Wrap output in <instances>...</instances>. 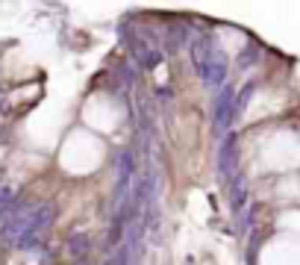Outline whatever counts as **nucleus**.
<instances>
[{
    "instance_id": "1",
    "label": "nucleus",
    "mask_w": 300,
    "mask_h": 265,
    "mask_svg": "<svg viewBox=\"0 0 300 265\" xmlns=\"http://www.w3.org/2000/svg\"><path fill=\"white\" fill-rule=\"evenodd\" d=\"M200 80H203L206 89H221L224 80H227V53L221 50V45L209 50V56H206V65L203 71H200Z\"/></svg>"
},
{
    "instance_id": "2",
    "label": "nucleus",
    "mask_w": 300,
    "mask_h": 265,
    "mask_svg": "<svg viewBox=\"0 0 300 265\" xmlns=\"http://www.w3.org/2000/svg\"><path fill=\"white\" fill-rule=\"evenodd\" d=\"M233 100H236L233 85H221L215 97V106H212V124H215L218 136H224L229 130V124H233Z\"/></svg>"
},
{
    "instance_id": "3",
    "label": "nucleus",
    "mask_w": 300,
    "mask_h": 265,
    "mask_svg": "<svg viewBox=\"0 0 300 265\" xmlns=\"http://www.w3.org/2000/svg\"><path fill=\"white\" fill-rule=\"evenodd\" d=\"M236 168H239V136L233 132L224 139V145L218 150V174L224 180H233L236 177Z\"/></svg>"
},
{
    "instance_id": "4",
    "label": "nucleus",
    "mask_w": 300,
    "mask_h": 265,
    "mask_svg": "<svg viewBox=\"0 0 300 265\" xmlns=\"http://www.w3.org/2000/svg\"><path fill=\"white\" fill-rule=\"evenodd\" d=\"M244 206H247V180L236 174V177L229 180V209H233L236 215H241Z\"/></svg>"
},
{
    "instance_id": "5",
    "label": "nucleus",
    "mask_w": 300,
    "mask_h": 265,
    "mask_svg": "<svg viewBox=\"0 0 300 265\" xmlns=\"http://www.w3.org/2000/svg\"><path fill=\"white\" fill-rule=\"evenodd\" d=\"M182 45H192V27L186 24V21H177V24L168 27V38H165V48L174 53V50H180Z\"/></svg>"
},
{
    "instance_id": "6",
    "label": "nucleus",
    "mask_w": 300,
    "mask_h": 265,
    "mask_svg": "<svg viewBox=\"0 0 300 265\" xmlns=\"http://www.w3.org/2000/svg\"><path fill=\"white\" fill-rule=\"evenodd\" d=\"M88 245H91V239H88V233H71L68 236V241H65V251H68V256H74L77 262L80 259H85V251H88Z\"/></svg>"
},
{
    "instance_id": "7",
    "label": "nucleus",
    "mask_w": 300,
    "mask_h": 265,
    "mask_svg": "<svg viewBox=\"0 0 300 265\" xmlns=\"http://www.w3.org/2000/svg\"><path fill=\"white\" fill-rule=\"evenodd\" d=\"M253 92H256V83H244L241 85V92L236 95V100H233V121L244 115V109H247V103H250Z\"/></svg>"
},
{
    "instance_id": "8",
    "label": "nucleus",
    "mask_w": 300,
    "mask_h": 265,
    "mask_svg": "<svg viewBox=\"0 0 300 265\" xmlns=\"http://www.w3.org/2000/svg\"><path fill=\"white\" fill-rule=\"evenodd\" d=\"M162 59H165V53H162V50L147 48V50H144V56L135 62V65H139L142 71H153V68H159V65H162Z\"/></svg>"
},
{
    "instance_id": "9",
    "label": "nucleus",
    "mask_w": 300,
    "mask_h": 265,
    "mask_svg": "<svg viewBox=\"0 0 300 265\" xmlns=\"http://www.w3.org/2000/svg\"><path fill=\"white\" fill-rule=\"evenodd\" d=\"M256 59H259V48H256V45H250V48H244L239 53V68L241 71H244V68H253V65H256Z\"/></svg>"
},
{
    "instance_id": "10",
    "label": "nucleus",
    "mask_w": 300,
    "mask_h": 265,
    "mask_svg": "<svg viewBox=\"0 0 300 265\" xmlns=\"http://www.w3.org/2000/svg\"><path fill=\"white\" fill-rule=\"evenodd\" d=\"M106 265H132V251L127 248V245H118V251L109 256Z\"/></svg>"
},
{
    "instance_id": "11",
    "label": "nucleus",
    "mask_w": 300,
    "mask_h": 265,
    "mask_svg": "<svg viewBox=\"0 0 300 265\" xmlns=\"http://www.w3.org/2000/svg\"><path fill=\"white\" fill-rule=\"evenodd\" d=\"M15 201H18V197H15L12 186H0V215H3V212H9Z\"/></svg>"
},
{
    "instance_id": "12",
    "label": "nucleus",
    "mask_w": 300,
    "mask_h": 265,
    "mask_svg": "<svg viewBox=\"0 0 300 265\" xmlns=\"http://www.w3.org/2000/svg\"><path fill=\"white\" fill-rule=\"evenodd\" d=\"M77 265H88V262H85V259H80V262H77Z\"/></svg>"
},
{
    "instance_id": "13",
    "label": "nucleus",
    "mask_w": 300,
    "mask_h": 265,
    "mask_svg": "<svg viewBox=\"0 0 300 265\" xmlns=\"http://www.w3.org/2000/svg\"><path fill=\"white\" fill-rule=\"evenodd\" d=\"M0 109H3V97H0Z\"/></svg>"
}]
</instances>
